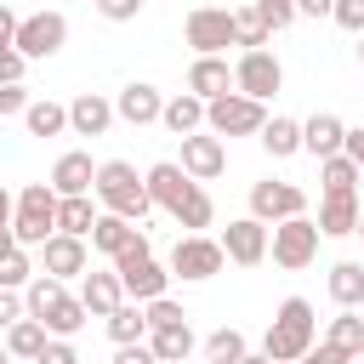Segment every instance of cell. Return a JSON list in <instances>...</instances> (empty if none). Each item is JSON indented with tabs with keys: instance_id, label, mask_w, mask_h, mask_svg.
<instances>
[{
	"instance_id": "obj_1",
	"label": "cell",
	"mask_w": 364,
	"mask_h": 364,
	"mask_svg": "<svg viewBox=\"0 0 364 364\" xmlns=\"http://www.w3.org/2000/svg\"><path fill=\"white\" fill-rule=\"evenodd\" d=\"M142 182H148V199L159 205V210H171L176 216V228H188V233H205L210 222H216V205H210V193L176 165V159H159V165H148L142 171Z\"/></svg>"
},
{
	"instance_id": "obj_2",
	"label": "cell",
	"mask_w": 364,
	"mask_h": 364,
	"mask_svg": "<svg viewBox=\"0 0 364 364\" xmlns=\"http://www.w3.org/2000/svg\"><path fill=\"white\" fill-rule=\"evenodd\" d=\"M313 336H318L313 301H307V296H284L279 313H273V324H267V336H262V353H267L273 364H301V358L313 353Z\"/></svg>"
},
{
	"instance_id": "obj_3",
	"label": "cell",
	"mask_w": 364,
	"mask_h": 364,
	"mask_svg": "<svg viewBox=\"0 0 364 364\" xmlns=\"http://www.w3.org/2000/svg\"><path fill=\"white\" fill-rule=\"evenodd\" d=\"M23 307H28V318H40L57 341H68V336H80L85 330V301L80 296H68L63 290V279H51V273H34L28 279V290H23Z\"/></svg>"
},
{
	"instance_id": "obj_4",
	"label": "cell",
	"mask_w": 364,
	"mask_h": 364,
	"mask_svg": "<svg viewBox=\"0 0 364 364\" xmlns=\"http://www.w3.org/2000/svg\"><path fill=\"white\" fill-rule=\"evenodd\" d=\"M97 199H102V210H114V216H125V222H148V210H154V199H148V182L136 176V165L131 159H102L97 165V188H91Z\"/></svg>"
},
{
	"instance_id": "obj_5",
	"label": "cell",
	"mask_w": 364,
	"mask_h": 364,
	"mask_svg": "<svg viewBox=\"0 0 364 364\" xmlns=\"http://www.w3.org/2000/svg\"><path fill=\"white\" fill-rule=\"evenodd\" d=\"M57 188L51 182H28L23 193H17V216H11V233H17V245L28 250V245H46L51 233H57Z\"/></svg>"
},
{
	"instance_id": "obj_6",
	"label": "cell",
	"mask_w": 364,
	"mask_h": 364,
	"mask_svg": "<svg viewBox=\"0 0 364 364\" xmlns=\"http://www.w3.org/2000/svg\"><path fill=\"white\" fill-rule=\"evenodd\" d=\"M114 273H119V284H125V296L131 301H159L165 296V284H171V273L154 262V245H148V233H136V245L125 250V256H114Z\"/></svg>"
},
{
	"instance_id": "obj_7",
	"label": "cell",
	"mask_w": 364,
	"mask_h": 364,
	"mask_svg": "<svg viewBox=\"0 0 364 364\" xmlns=\"http://www.w3.org/2000/svg\"><path fill=\"white\" fill-rule=\"evenodd\" d=\"M262 125H267V102H256L245 91L205 102V131H216V136H262Z\"/></svg>"
},
{
	"instance_id": "obj_8",
	"label": "cell",
	"mask_w": 364,
	"mask_h": 364,
	"mask_svg": "<svg viewBox=\"0 0 364 364\" xmlns=\"http://www.w3.org/2000/svg\"><path fill=\"white\" fill-rule=\"evenodd\" d=\"M318 239H324V233H318V222H313V216H290V222H279V228H273L267 256H273L284 273H301V267L318 256Z\"/></svg>"
},
{
	"instance_id": "obj_9",
	"label": "cell",
	"mask_w": 364,
	"mask_h": 364,
	"mask_svg": "<svg viewBox=\"0 0 364 364\" xmlns=\"http://www.w3.org/2000/svg\"><path fill=\"white\" fill-rule=\"evenodd\" d=\"M222 267H228V250H222V239L182 233V239H176V250H171V279H188V284H199V279H216Z\"/></svg>"
},
{
	"instance_id": "obj_10",
	"label": "cell",
	"mask_w": 364,
	"mask_h": 364,
	"mask_svg": "<svg viewBox=\"0 0 364 364\" xmlns=\"http://www.w3.org/2000/svg\"><path fill=\"white\" fill-rule=\"evenodd\" d=\"M28 63H40V57H57L63 46H68V17L63 11H34V17H23L17 23V40H11Z\"/></svg>"
},
{
	"instance_id": "obj_11",
	"label": "cell",
	"mask_w": 364,
	"mask_h": 364,
	"mask_svg": "<svg viewBox=\"0 0 364 364\" xmlns=\"http://www.w3.org/2000/svg\"><path fill=\"white\" fill-rule=\"evenodd\" d=\"M250 216L279 228V222H290V216H307V193H301L296 182H279V176L250 182Z\"/></svg>"
},
{
	"instance_id": "obj_12",
	"label": "cell",
	"mask_w": 364,
	"mask_h": 364,
	"mask_svg": "<svg viewBox=\"0 0 364 364\" xmlns=\"http://www.w3.org/2000/svg\"><path fill=\"white\" fill-rule=\"evenodd\" d=\"M182 34H188V46H193L199 57H222V51L233 46V11H222V6H193L188 23H182Z\"/></svg>"
},
{
	"instance_id": "obj_13",
	"label": "cell",
	"mask_w": 364,
	"mask_h": 364,
	"mask_svg": "<svg viewBox=\"0 0 364 364\" xmlns=\"http://www.w3.org/2000/svg\"><path fill=\"white\" fill-rule=\"evenodd\" d=\"M279 85H284V68H279L273 51H245V57L233 63V91L267 102V97H279Z\"/></svg>"
},
{
	"instance_id": "obj_14",
	"label": "cell",
	"mask_w": 364,
	"mask_h": 364,
	"mask_svg": "<svg viewBox=\"0 0 364 364\" xmlns=\"http://www.w3.org/2000/svg\"><path fill=\"white\" fill-rule=\"evenodd\" d=\"M182 171H188L193 182H216V176L228 171V142H222L216 131H193V136H182Z\"/></svg>"
},
{
	"instance_id": "obj_15",
	"label": "cell",
	"mask_w": 364,
	"mask_h": 364,
	"mask_svg": "<svg viewBox=\"0 0 364 364\" xmlns=\"http://www.w3.org/2000/svg\"><path fill=\"white\" fill-rule=\"evenodd\" d=\"M267 222H256V216H239V222H228L222 228V250H228V262H239V267H256V262H267Z\"/></svg>"
},
{
	"instance_id": "obj_16",
	"label": "cell",
	"mask_w": 364,
	"mask_h": 364,
	"mask_svg": "<svg viewBox=\"0 0 364 364\" xmlns=\"http://www.w3.org/2000/svg\"><path fill=\"white\" fill-rule=\"evenodd\" d=\"M40 273H51V279H85V239L51 233L40 245Z\"/></svg>"
},
{
	"instance_id": "obj_17",
	"label": "cell",
	"mask_w": 364,
	"mask_h": 364,
	"mask_svg": "<svg viewBox=\"0 0 364 364\" xmlns=\"http://www.w3.org/2000/svg\"><path fill=\"white\" fill-rule=\"evenodd\" d=\"M114 114H119L125 125H154V119L165 114V97H159V85H148V80H131V85L114 97Z\"/></svg>"
},
{
	"instance_id": "obj_18",
	"label": "cell",
	"mask_w": 364,
	"mask_h": 364,
	"mask_svg": "<svg viewBox=\"0 0 364 364\" xmlns=\"http://www.w3.org/2000/svg\"><path fill=\"white\" fill-rule=\"evenodd\" d=\"M114 119H119V114H114V102H108L102 91H80V97L68 102V131H74V136H102Z\"/></svg>"
},
{
	"instance_id": "obj_19",
	"label": "cell",
	"mask_w": 364,
	"mask_h": 364,
	"mask_svg": "<svg viewBox=\"0 0 364 364\" xmlns=\"http://www.w3.org/2000/svg\"><path fill=\"white\" fill-rule=\"evenodd\" d=\"M51 188H57V199H80V193H91V188H97V165H91V154L68 148V154L51 165Z\"/></svg>"
},
{
	"instance_id": "obj_20",
	"label": "cell",
	"mask_w": 364,
	"mask_h": 364,
	"mask_svg": "<svg viewBox=\"0 0 364 364\" xmlns=\"http://www.w3.org/2000/svg\"><path fill=\"white\" fill-rule=\"evenodd\" d=\"M301 148H307L313 159H336V154L347 148L341 114H313V119H301Z\"/></svg>"
},
{
	"instance_id": "obj_21",
	"label": "cell",
	"mask_w": 364,
	"mask_h": 364,
	"mask_svg": "<svg viewBox=\"0 0 364 364\" xmlns=\"http://www.w3.org/2000/svg\"><path fill=\"white\" fill-rule=\"evenodd\" d=\"M358 216H364L358 193H324V199H318V233H324V239L358 233Z\"/></svg>"
},
{
	"instance_id": "obj_22",
	"label": "cell",
	"mask_w": 364,
	"mask_h": 364,
	"mask_svg": "<svg viewBox=\"0 0 364 364\" xmlns=\"http://www.w3.org/2000/svg\"><path fill=\"white\" fill-rule=\"evenodd\" d=\"M188 91H193L199 102L228 97V91H233V68H228V57H193V68H188Z\"/></svg>"
},
{
	"instance_id": "obj_23",
	"label": "cell",
	"mask_w": 364,
	"mask_h": 364,
	"mask_svg": "<svg viewBox=\"0 0 364 364\" xmlns=\"http://www.w3.org/2000/svg\"><path fill=\"white\" fill-rule=\"evenodd\" d=\"M80 301H85L91 318H108V313H114L119 301H131V296H125L119 273H85V279H80Z\"/></svg>"
},
{
	"instance_id": "obj_24",
	"label": "cell",
	"mask_w": 364,
	"mask_h": 364,
	"mask_svg": "<svg viewBox=\"0 0 364 364\" xmlns=\"http://www.w3.org/2000/svg\"><path fill=\"white\" fill-rule=\"evenodd\" d=\"M136 222H125V216H114V210H102L97 216V228H91V250H102V256H125L131 245H136Z\"/></svg>"
},
{
	"instance_id": "obj_25",
	"label": "cell",
	"mask_w": 364,
	"mask_h": 364,
	"mask_svg": "<svg viewBox=\"0 0 364 364\" xmlns=\"http://www.w3.org/2000/svg\"><path fill=\"white\" fill-rule=\"evenodd\" d=\"M159 125H165L171 136H193V131L205 125V102H199L193 91H176V97H165V114H159Z\"/></svg>"
},
{
	"instance_id": "obj_26",
	"label": "cell",
	"mask_w": 364,
	"mask_h": 364,
	"mask_svg": "<svg viewBox=\"0 0 364 364\" xmlns=\"http://www.w3.org/2000/svg\"><path fill=\"white\" fill-rule=\"evenodd\" d=\"M324 284H330V301L336 307H347V313L364 307V262H336Z\"/></svg>"
},
{
	"instance_id": "obj_27",
	"label": "cell",
	"mask_w": 364,
	"mask_h": 364,
	"mask_svg": "<svg viewBox=\"0 0 364 364\" xmlns=\"http://www.w3.org/2000/svg\"><path fill=\"white\" fill-rule=\"evenodd\" d=\"M102 324H108L114 347H131V341H142V336H148V307H142V301H119Z\"/></svg>"
},
{
	"instance_id": "obj_28",
	"label": "cell",
	"mask_w": 364,
	"mask_h": 364,
	"mask_svg": "<svg viewBox=\"0 0 364 364\" xmlns=\"http://www.w3.org/2000/svg\"><path fill=\"white\" fill-rule=\"evenodd\" d=\"M28 136H63L68 131V102H51V97H34L28 114H23Z\"/></svg>"
},
{
	"instance_id": "obj_29",
	"label": "cell",
	"mask_w": 364,
	"mask_h": 364,
	"mask_svg": "<svg viewBox=\"0 0 364 364\" xmlns=\"http://www.w3.org/2000/svg\"><path fill=\"white\" fill-rule=\"evenodd\" d=\"M273 159H290V154H301V119H284V114H273L267 125H262V136H256Z\"/></svg>"
},
{
	"instance_id": "obj_30",
	"label": "cell",
	"mask_w": 364,
	"mask_h": 364,
	"mask_svg": "<svg viewBox=\"0 0 364 364\" xmlns=\"http://www.w3.org/2000/svg\"><path fill=\"white\" fill-rule=\"evenodd\" d=\"M46 341H51V330H46L40 318H17V324L6 330V353H11V358H28V364L46 353Z\"/></svg>"
},
{
	"instance_id": "obj_31",
	"label": "cell",
	"mask_w": 364,
	"mask_h": 364,
	"mask_svg": "<svg viewBox=\"0 0 364 364\" xmlns=\"http://www.w3.org/2000/svg\"><path fill=\"white\" fill-rule=\"evenodd\" d=\"M97 205H91V193H80V199H63L57 205V233H74V239H91V228H97Z\"/></svg>"
},
{
	"instance_id": "obj_32",
	"label": "cell",
	"mask_w": 364,
	"mask_h": 364,
	"mask_svg": "<svg viewBox=\"0 0 364 364\" xmlns=\"http://www.w3.org/2000/svg\"><path fill=\"white\" fill-rule=\"evenodd\" d=\"M148 347H154V358H159V364H182V358L193 353V330H188V324L148 330Z\"/></svg>"
},
{
	"instance_id": "obj_33",
	"label": "cell",
	"mask_w": 364,
	"mask_h": 364,
	"mask_svg": "<svg viewBox=\"0 0 364 364\" xmlns=\"http://www.w3.org/2000/svg\"><path fill=\"white\" fill-rule=\"evenodd\" d=\"M267 40H273L267 17H262L256 6H239V11H233V46H245V51H267Z\"/></svg>"
},
{
	"instance_id": "obj_34",
	"label": "cell",
	"mask_w": 364,
	"mask_h": 364,
	"mask_svg": "<svg viewBox=\"0 0 364 364\" xmlns=\"http://www.w3.org/2000/svg\"><path fill=\"white\" fill-rule=\"evenodd\" d=\"M318 182H324V193H358L364 171H358L347 154H336V159H318Z\"/></svg>"
},
{
	"instance_id": "obj_35",
	"label": "cell",
	"mask_w": 364,
	"mask_h": 364,
	"mask_svg": "<svg viewBox=\"0 0 364 364\" xmlns=\"http://www.w3.org/2000/svg\"><path fill=\"white\" fill-rule=\"evenodd\" d=\"M324 341H330V347H341V353H353V358H358V347H364V318H358V313H347V307H341V313H336V318H330V336H324Z\"/></svg>"
},
{
	"instance_id": "obj_36",
	"label": "cell",
	"mask_w": 364,
	"mask_h": 364,
	"mask_svg": "<svg viewBox=\"0 0 364 364\" xmlns=\"http://www.w3.org/2000/svg\"><path fill=\"white\" fill-rule=\"evenodd\" d=\"M245 353H250V347H245V336H239L233 324H222V330L205 341V358H210V364H239Z\"/></svg>"
},
{
	"instance_id": "obj_37",
	"label": "cell",
	"mask_w": 364,
	"mask_h": 364,
	"mask_svg": "<svg viewBox=\"0 0 364 364\" xmlns=\"http://www.w3.org/2000/svg\"><path fill=\"white\" fill-rule=\"evenodd\" d=\"M28 279H34V262H28V250H11V256L0 262V290H28Z\"/></svg>"
},
{
	"instance_id": "obj_38",
	"label": "cell",
	"mask_w": 364,
	"mask_h": 364,
	"mask_svg": "<svg viewBox=\"0 0 364 364\" xmlns=\"http://www.w3.org/2000/svg\"><path fill=\"white\" fill-rule=\"evenodd\" d=\"M165 324H188V307H182V301H171V296L148 301V330H165Z\"/></svg>"
},
{
	"instance_id": "obj_39",
	"label": "cell",
	"mask_w": 364,
	"mask_h": 364,
	"mask_svg": "<svg viewBox=\"0 0 364 364\" xmlns=\"http://www.w3.org/2000/svg\"><path fill=\"white\" fill-rule=\"evenodd\" d=\"M250 6H256V11L267 17V28H273V34L296 23V0H250Z\"/></svg>"
},
{
	"instance_id": "obj_40",
	"label": "cell",
	"mask_w": 364,
	"mask_h": 364,
	"mask_svg": "<svg viewBox=\"0 0 364 364\" xmlns=\"http://www.w3.org/2000/svg\"><path fill=\"white\" fill-rule=\"evenodd\" d=\"M23 68H28V57L17 46H0V85H23Z\"/></svg>"
},
{
	"instance_id": "obj_41",
	"label": "cell",
	"mask_w": 364,
	"mask_h": 364,
	"mask_svg": "<svg viewBox=\"0 0 364 364\" xmlns=\"http://www.w3.org/2000/svg\"><path fill=\"white\" fill-rule=\"evenodd\" d=\"M28 85H0V119H11V114H28Z\"/></svg>"
},
{
	"instance_id": "obj_42",
	"label": "cell",
	"mask_w": 364,
	"mask_h": 364,
	"mask_svg": "<svg viewBox=\"0 0 364 364\" xmlns=\"http://www.w3.org/2000/svg\"><path fill=\"white\" fill-rule=\"evenodd\" d=\"M347 34H364V0H336V11H330Z\"/></svg>"
},
{
	"instance_id": "obj_43",
	"label": "cell",
	"mask_w": 364,
	"mask_h": 364,
	"mask_svg": "<svg viewBox=\"0 0 364 364\" xmlns=\"http://www.w3.org/2000/svg\"><path fill=\"white\" fill-rule=\"evenodd\" d=\"M142 6H148V0H97V11H102L108 23H131Z\"/></svg>"
},
{
	"instance_id": "obj_44",
	"label": "cell",
	"mask_w": 364,
	"mask_h": 364,
	"mask_svg": "<svg viewBox=\"0 0 364 364\" xmlns=\"http://www.w3.org/2000/svg\"><path fill=\"white\" fill-rule=\"evenodd\" d=\"M17 318H28V307H23V296H17V290H0V330H11Z\"/></svg>"
},
{
	"instance_id": "obj_45",
	"label": "cell",
	"mask_w": 364,
	"mask_h": 364,
	"mask_svg": "<svg viewBox=\"0 0 364 364\" xmlns=\"http://www.w3.org/2000/svg\"><path fill=\"white\" fill-rule=\"evenodd\" d=\"M34 364H80V353H74V341H57V336H51L46 353H40Z\"/></svg>"
},
{
	"instance_id": "obj_46",
	"label": "cell",
	"mask_w": 364,
	"mask_h": 364,
	"mask_svg": "<svg viewBox=\"0 0 364 364\" xmlns=\"http://www.w3.org/2000/svg\"><path fill=\"white\" fill-rule=\"evenodd\" d=\"M301 364H353V353H341V347H330V341H318Z\"/></svg>"
},
{
	"instance_id": "obj_47",
	"label": "cell",
	"mask_w": 364,
	"mask_h": 364,
	"mask_svg": "<svg viewBox=\"0 0 364 364\" xmlns=\"http://www.w3.org/2000/svg\"><path fill=\"white\" fill-rule=\"evenodd\" d=\"M114 364H159V358H154V347H148V341H131V347H119V353H114Z\"/></svg>"
},
{
	"instance_id": "obj_48",
	"label": "cell",
	"mask_w": 364,
	"mask_h": 364,
	"mask_svg": "<svg viewBox=\"0 0 364 364\" xmlns=\"http://www.w3.org/2000/svg\"><path fill=\"white\" fill-rule=\"evenodd\" d=\"M17 23H23V17H17V11L0 0V46H11V40H17Z\"/></svg>"
},
{
	"instance_id": "obj_49",
	"label": "cell",
	"mask_w": 364,
	"mask_h": 364,
	"mask_svg": "<svg viewBox=\"0 0 364 364\" xmlns=\"http://www.w3.org/2000/svg\"><path fill=\"white\" fill-rule=\"evenodd\" d=\"M341 154H347V159L364 171V125H353V131H347V148H341Z\"/></svg>"
},
{
	"instance_id": "obj_50",
	"label": "cell",
	"mask_w": 364,
	"mask_h": 364,
	"mask_svg": "<svg viewBox=\"0 0 364 364\" xmlns=\"http://www.w3.org/2000/svg\"><path fill=\"white\" fill-rule=\"evenodd\" d=\"M336 0H296V17H330Z\"/></svg>"
},
{
	"instance_id": "obj_51",
	"label": "cell",
	"mask_w": 364,
	"mask_h": 364,
	"mask_svg": "<svg viewBox=\"0 0 364 364\" xmlns=\"http://www.w3.org/2000/svg\"><path fill=\"white\" fill-rule=\"evenodd\" d=\"M11 216H17V199H11V188L0 182V228H11Z\"/></svg>"
},
{
	"instance_id": "obj_52",
	"label": "cell",
	"mask_w": 364,
	"mask_h": 364,
	"mask_svg": "<svg viewBox=\"0 0 364 364\" xmlns=\"http://www.w3.org/2000/svg\"><path fill=\"white\" fill-rule=\"evenodd\" d=\"M11 250H23V245H17V233H11V228H0V262H6Z\"/></svg>"
},
{
	"instance_id": "obj_53",
	"label": "cell",
	"mask_w": 364,
	"mask_h": 364,
	"mask_svg": "<svg viewBox=\"0 0 364 364\" xmlns=\"http://www.w3.org/2000/svg\"><path fill=\"white\" fill-rule=\"evenodd\" d=\"M239 364H273V358H267V353H245Z\"/></svg>"
},
{
	"instance_id": "obj_54",
	"label": "cell",
	"mask_w": 364,
	"mask_h": 364,
	"mask_svg": "<svg viewBox=\"0 0 364 364\" xmlns=\"http://www.w3.org/2000/svg\"><path fill=\"white\" fill-rule=\"evenodd\" d=\"M0 364H11V353H6V341H0Z\"/></svg>"
},
{
	"instance_id": "obj_55",
	"label": "cell",
	"mask_w": 364,
	"mask_h": 364,
	"mask_svg": "<svg viewBox=\"0 0 364 364\" xmlns=\"http://www.w3.org/2000/svg\"><path fill=\"white\" fill-rule=\"evenodd\" d=\"M358 63H364V34H358Z\"/></svg>"
},
{
	"instance_id": "obj_56",
	"label": "cell",
	"mask_w": 364,
	"mask_h": 364,
	"mask_svg": "<svg viewBox=\"0 0 364 364\" xmlns=\"http://www.w3.org/2000/svg\"><path fill=\"white\" fill-rule=\"evenodd\" d=\"M358 239H364V216H358Z\"/></svg>"
},
{
	"instance_id": "obj_57",
	"label": "cell",
	"mask_w": 364,
	"mask_h": 364,
	"mask_svg": "<svg viewBox=\"0 0 364 364\" xmlns=\"http://www.w3.org/2000/svg\"><path fill=\"white\" fill-rule=\"evenodd\" d=\"M358 364H364V347H358Z\"/></svg>"
},
{
	"instance_id": "obj_58",
	"label": "cell",
	"mask_w": 364,
	"mask_h": 364,
	"mask_svg": "<svg viewBox=\"0 0 364 364\" xmlns=\"http://www.w3.org/2000/svg\"><path fill=\"white\" fill-rule=\"evenodd\" d=\"M91 6H97V0H91Z\"/></svg>"
}]
</instances>
